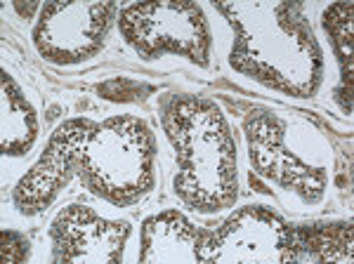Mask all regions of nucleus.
<instances>
[{
  "label": "nucleus",
  "mask_w": 354,
  "mask_h": 264,
  "mask_svg": "<svg viewBox=\"0 0 354 264\" xmlns=\"http://www.w3.org/2000/svg\"><path fill=\"white\" fill-rule=\"evenodd\" d=\"M196 262H293V225L265 205H245L215 232L205 229Z\"/></svg>",
  "instance_id": "nucleus-5"
},
{
  "label": "nucleus",
  "mask_w": 354,
  "mask_h": 264,
  "mask_svg": "<svg viewBox=\"0 0 354 264\" xmlns=\"http://www.w3.org/2000/svg\"><path fill=\"white\" fill-rule=\"evenodd\" d=\"M128 236V222L104 220L85 205H68L50 227L53 262L118 264Z\"/></svg>",
  "instance_id": "nucleus-9"
},
{
  "label": "nucleus",
  "mask_w": 354,
  "mask_h": 264,
  "mask_svg": "<svg viewBox=\"0 0 354 264\" xmlns=\"http://www.w3.org/2000/svg\"><path fill=\"white\" fill-rule=\"evenodd\" d=\"M156 140L137 116H113L97 123L85 144L78 180L90 194L116 208L142 200L156 185Z\"/></svg>",
  "instance_id": "nucleus-3"
},
{
  "label": "nucleus",
  "mask_w": 354,
  "mask_h": 264,
  "mask_svg": "<svg viewBox=\"0 0 354 264\" xmlns=\"http://www.w3.org/2000/svg\"><path fill=\"white\" fill-rule=\"evenodd\" d=\"M121 33L142 59L165 53L182 55L198 66L210 62V28L196 3H140L128 5L118 17Z\"/></svg>",
  "instance_id": "nucleus-4"
},
{
  "label": "nucleus",
  "mask_w": 354,
  "mask_h": 264,
  "mask_svg": "<svg viewBox=\"0 0 354 264\" xmlns=\"http://www.w3.org/2000/svg\"><path fill=\"white\" fill-rule=\"evenodd\" d=\"M215 8L236 31L232 66L293 97H312L322 83L324 57L298 3H232Z\"/></svg>",
  "instance_id": "nucleus-1"
},
{
  "label": "nucleus",
  "mask_w": 354,
  "mask_h": 264,
  "mask_svg": "<svg viewBox=\"0 0 354 264\" xmlns=\"http://www.w3.org/2000/svg\"><path fill=\"white\" fill-rule=\"evenodd\" d=\"M248 158L255 175L265 177L283 191H293L305 203H319L326 191V170L302 163L288 151L286 125L274 113L255 109L243 120Z\"/></svg>",
  "instance_id": "nucleus-7"
},
{
  "label": "nucleus",
  "mask_w": 354,
  "mask_h": 264,
  "mask_svg": "<svg viewBox=\"0 0 354 264\" xmlns=\"http://www.w3.org/2000/svg\"><path fill=\"white\" fill-rule=\"evenodd\" d=\"M352 225H293V262H352Z\"/></svg>",
  "instance_id": "nucleus-12"
},
{
  "label": "nucleus",
  "mask_w": 354,
  "mask_h": 264,
  "mask_svg": "<svg viewBox=\"0 0 354 264\" xmlns=\"http://www.w3.org/2000/svg\"><path fill=\"white\" fill-rule=\"evenodd\" d=\"M116 12V3H48L33 28V43L53 64H78L102 50Z\"/></svg>",
  "instance_id": "nucleus-6"
},
{
  "label": "nucleus",
  "mask_w": 354,
  "mask_h": 264,
  "mask_svg": "<svg viewBox=\"0 0 354 264\" xmlns=\"http://www.w3.org/2000/svg\"><path fill=\"white\" fill-rule=\"evenodd\" d=\"M161 125L175 149L173 189L196 212L232 208L239 196L236 142L220 106L196 95H175L161 109Z\"/></svg>",
  "instance_id": "nucleus-2"
},
{
  "label": "nucleus",
  "mask_w": 354,
  "mask_h": 264,
  "mask_svg": "<svg viewBox=\"0 0 354 264\" xmlns=\"http://www.w3.org/2000/svg\"><path fill=\"white\" fill-rule=\"evenodd\" d=\"M0 93H3V128H0L3 156H26L38 137L36 109L28 104L24 93L5 71L0 76Z\"/></svg>",
  "instance_id": "nucleus-11"
},
{
  "label": "nucleus",
  "mask_w": 354,
  "mask_h": 264,
  "mask_svg": "<svg viewBox=\"0 0 354 264\" xmlns=\"http://www.w3.org/2000/svg\"><path fill=\"white\" fill-rule=\"evenodd\" d=\"M330 45L340 64V85L335 90L342 111L352 113V3H335L322 17Z\"/></svg>",
  "instance_id": "nucleus-13"
},
{
  "label": "nucleus",
  "mask_w": 354,
  "mask_h": 264,
  "mask_svg": "<svg viewBox=\"0 0 354 264\" xmlns=\"http://www.w3.org/2000/svg\"><path fill=\"white\" fill-rule=\"evenodd\" d=\"M95 128L97 123L88 118H68L53 132L38 163L12 191V203L21 215L36 217L55 203L68 180L78 175L85 144Z\"/></svg>",
  "instance_id": "nucleus-8"
},
{
  "label": "nucleus",
  "mask_w": 354,
  "mask_h": 264,
  "mask_svg": "<svg viewBox=\"0 0 354 264\" xmlns=\"http://www.w3.org/2000/svg\"><path fill=\"white\" fill-rule=\"evenodd\" d=\"M205 229L194 227L182 212L165 210L145 220L142 225V248L137 260L149 262H196V248Z\"/></svg>",
  "instance_id": "nucleus-10"
},
{
  "label": "nucleus",
  "mask_w": 354,
  "mask_h": 264,
  "mask_svg": "<svg viewBox=\"0 0 354 264\" xmlns=\"http://www.w3.org/2000/svg\"><path fill=\"white\" fill-rule=\"evenodd\" d=\"M31 255V243L24 234L3 229L0 232V257L3 262H26Z\"/></svg>",
  "instance_id": "nucleus-14"
}]
</instances>
